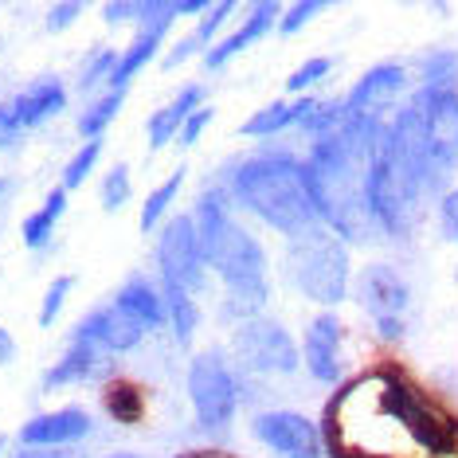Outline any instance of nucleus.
Masks as SVG:
<instances>
[{"mask_svg":"<svg viewBox=\"0 0 458 458\" xmlns=\"http://www.w3.org/2000/svg\"><path fill=\"white\" fill-rule=\"evenodd\" d=\"M13 458H75L71 451H32V446H24L20 454H13Z\"/></svg>","mask_w":458,"mask_h":458,"instance_id":"obj_40","label":"nucleus"},{"mask_svg":"<svg viewBox=\"0 0 458 458\" xmlns=\"http://www.w3.org/2000/svg\"><path fill=\"white\" fill-rule=\"evenodd\" d=\"M377 380V408L403 427V435L415 439L431 458H454L458 454V420L443 415L427 395L403 380L392 364H380L372 372Z\"/></svg>","mask_w":458,"mask_h":458,"instance_id":"obj_4","label":"nucleus"},{"mask_svg":"<svg viewBox=\"0 0 458 458\" xmlns=\"http://www.w3.org/2000/svg\"><path fill=\"white\" fill-rule=\"evenodd\" d=\"M130 200V169L126 165H114L106 173V181H102V208L114 212V208H122Z\"/></svg>","mask_w":458,"mask_h":458,"instance_id":"obj_29","label":"nucleus"},{"mask_svg":"<svg viewBox=\"0 0 458 458\" xmlns=\"http://www.w3.org/2000/svg\"><path fill=\"white\" fill-rule=\"evenodd\" d=\"M208 122H212V110L200 106V110H192L189 114V122L181 126V145H196V138L208 130Z\"/></svg>","mask_w":458,"mask_h":458,"instance_id":"obj_37","label":"nucleus"},{"mask_svg":"<svg viewBox=\"0 0 458 458\" xmlns=\"http://www.w3.org/2000/svg\"><path fill=\"white\" fill-rule=\"evenodd\" d=\"M71 286H75V278H71V275H59L55 283L47 286L44 306H39V326H51V321L59 318V310H64V301H67V294H71Z\"/></svg>","mask_w":458,"mask_h":458,"instance_id":"obj_31","label":"nucleus"},{"mask_svg":"<svg viewBox=\"0 0 458 458\" xmlns=\"http://www.w3.org/2000/svg\"><path fill=\"white\" fill-rule=\"evenodd\" d=\"M439 227H443V235L451 239V243H458V184L454 189H446L443 200H439Z\"/></svg>","mask_w":458,"mask_h":458,"instance_id":"obj_35","label":"nucleus"},{"mask_svg":"<svg viewBox=\"0 0 458 458\" xmlns=\"http://www.w3.org/2000/svg\"><path fill=\"white\" fill-rule=\"evenodd\" d=\"M8 357H13V337H8V333L0 329V364H4Z\"/></svg>","mask_w":458,"mask_h":458,"instance_id":"obj_41","label":"nucleus"},{"mask_svg":"<svg viewBox=\"0 0 458 458\" xmlns=\"http://www.w3.org/2000/svg\"><path fill=\"white\" fill-rule=\"evenodd\" d=\"M87 435H90V415L82 408L44 411L20 427V443L32 446V451H64L71 443H82Z\"/></svg>","mask_w":458,"mask_h":458,"instance_id":"obj_13","label":"nucleus"},{"mask_svg":"<svg viewBox=\"0 0 458 458\" xmlns=\"http://www.w3.org/2000/svg\"><path fill=\"white\" fill-rule=\"evenodd\" d=\"M114 306H118L122 314H130L141 329H161L165 321H169V318H165V298H161V290L153 286V283H145V278H130V283L118 290Z\"/></svg>","mask_w":458,"mask_h":458,"instance_id":"obj_18","label":"nucleus"},{"mask_svg":"<svg viewBox=\"0 0 458 458\" xmlns=\"http://www.w3.org/2000/svg\"><path fill=\"white\" fill-rule=\"evenodd\" d=\"M114 67H118V51H110V47L95 51V59H90L87 71H82V87H95V82H102V79H106V87H110Z\"/></svg>","mask_w":458,"mask_h":458,"instance_id":"obj_34","label":"nucleus"},{"mask_svg":"<svg viewBox=\"0 0 458 458\" xmlns=\"http://www.w3.org/2000/svg\"><path fill=\"white\" fill-rule=\"evenodd\" d=\"M333 71V59H306V64H301L294 75L286 79V90L290 95H301V90H310L314 87V82H321Z\"/></svg>","mask_w":458,"mask_h":458,"instance_id":"obj_30","label":"nucleus"},{"mask_svg":"<svg viewBox=\"0 0 458 458\" xmlns=\"http://www.w3.org/2000/svg\"><path fill=\"white\" fill-rule=\"evenodd\" d=\"M161 298H165V318H169L176 341H192L196 326H200V306L192 301V294H184V290H176V286H165Z\"/></svg>","mask_w":458,"mask_h":458,"instance_id":"obj_25","label":"nucleus"},{"mask_svg":"<svg viewBox=\"0 0 458 458\" xmlns=\"http://www.w3.org/2000/svg\"><path fill=\"white\" fill-rule=\"evenodd\" d=\"M98 369H106V352L71 341V349L59 357V364L44 377V384H47V388H64V384H79V380L98 377Z\"/></svg>","mask_w":458,"mask_h":458,"instance_id":"obj_20","label":"nucleus"},{"mask_svg":"<svg viewBox=\"0 0 458 458\" xmlns=\"http://www.w3.org/2000/svg\"><path fill=\"white\" fill-rule=\"evenodd\" d=\"M232 200H239L247 212L290 239L321 227L314 196L306 184V169L290 149H267L259 157H247L235 165L232 181H227Z\"/></svg>","mask_w":458,"mask_h":458,"instance_id":"obj_3","label":"nucleus"},{"mask_svg":"<svg viewBox=\"0 0 458 458\" xmlns=\"http://www.w3.org/2000/svg\"><path fill=\"white\" fill-rule=\"evenodd\" d=\"M251 431L283 458H321V431L298 411H263L255 415Z\"/></svg>","mask_w":458,"mask_h":458,"instance_id":"obj_11","label":"nucleus"},{"mask_svg":"<svg viewBox=\"0 0 458 458\" xmlns=\"http://www.w3.org/2000/svg\"><path fill=\"white\" fill-rule=\"evenodd\" d=\"M189 400L196 411V423L204 431H227L239 408V384L232 377V364L224 360V352L208 349L200 357H192L189 369Z\"/></svg>","mask_w":458,"mask_h":458,"instance_id":"obj_6","label":"nucleus"},{"mask_svg":"<svg viewBox=\"0 0 458 458\" xmlns=\"http://www.w3.org/2000/svg\"><path fill=\"white\" fill-rule=\"evenodd\" d=\"M357 298H360V306L369 310V318L377 321L384 341H400L403 337V314H408L411 290H408V283H403L400 270H392L384 263L364 267L360 283H357Z\"/></svg>","mask_w":458,"mask_h":458,"instance_id":"obj_9","label":"nucleus"},{"mask_svg":"<svg viewBox=\"0 0 458 458\" xmlns=\"http://www.w3.org/2000/svg\"><path fill=\"white\" fill-rule=\"evenodd\" d=\"M196 235H200L204 263L224 278L227 286V314L239 321L263 318L267 306V255L251 232L232 220V208L224 189H204L192 212Z\"/></svg>","mask_w":458,"mask_h":458,"instance_id":"obj_2","label":"nucleus"},{"mask_svg":"<svg viewBox=\"0 0 458 458\" xmlns=\"http://www.w3.org/2000/svg\"><path fill=\"white\" fill-rule=\"evenodd\" d=\"M301 360H306L310 377L321 384H337L341 380V321L333 314H318L306 329V341H301Z\"/></svg>","mask_w":458,"mask_h":458,"instance_id":"obj_14","label":"nucleus"},{"mask_svg":"<svg viewBox=\"0 0 458 458\" xmlns=\"http://www.w3.org/2000/svg\"><path fill=\"white\" fill-rule=\"evenodd\" d=\"M227 16H232V4L224 0V4H216L212 13H208V16L200 20V28L192 32V44L200 47V51H208V44H212L216 36H220V28H224V20H227Z\"/></svg>","mask_w":458,"mask_h":458,"instance_id":"obj_33","label":"nucleus"},{"mask_svg":"<svg viewBox=\"0 0 458 458\" xmlns=\"http://www.w3.org/2000/svg\"><path fill=\"white\" fill-rule=\"evenodd\" d=\"M278 16H283V8H278L275 0H263V4H255L251 13H247V20L235 28L232 36L204 51V67H208V71L227 67V64H232V59L239 55V51H247L251 44H259V39H263L270 28H278Z\"/></svg>","mask_w":458,"mask_h":458,"instance_id":"obj_16","label":"nucleus"},{"mask_svg":"<svg viewBox=\"0 0 458 458\" xmlns=\"http://www.w3.org/2000/svg\"><path fill=\"white\" fill-rule=\"evenodd\" d=\"M384 130L388 126L372 114H352L333 133L318 138L310 157L301 161L318 220L337 239H369L377 227L369 196Z\"/></svg>","mask_w":458,"mask_h":458,"instance_id":"obj_1","label":"nucleus"},{"mask_svg":"<svg viewBox=\"0 0 458 458\" xmlns=\"http://www.w3.org/2000/svg\"><path fill=\"white\" fill-rule=\"evenodd\" d=\"M102 408L118 423H138L145 415V395L133 380H110L106 392H102Z\"/></svg>","mask_w":458,"mask_h":458,"instance_id":"obj_23","label":"nucleus"},{"mask_svg":"<svg viewBox=\"0 0 458 458\" xmlns=\"http://www.w3.org/2000/svg\"><path fill=\"white\" fill-rule=\"evenodd\" d=\"M403 82H408V75H403V67H395V64H380V67H372V71H364V75L357 79V87L349 90V98H341L345 102V114L352 118V114H377L384 106H392L395 95L403 90Z\"/></svg>","mask_w":458,"mask_h":458,"instance_id":"obj_17","label":"nucleus"},{"mask_svg":"<svg viewBox=\"0 0 458 458\" xmlns=\"http://www.w3.org/2000/svg\"><path fill=\"white\" fill-rule=\"evenodd\" d=\"M184 458H235V454H224V451H196V454H184Z\"/></svg>","mask_w":458,"mask_h":458,"instance_id":"obj_42","label":"nucleus"},{"mask_svg":"<svg viewBox=\"0 0 458 458\" xmlns=\"http://www.w3.org/2000/svg\"><path fill=\"white\" fill-rule=\"evenodd\" d=\"M157 267H161L165 286H176V290H184V294H196V290H204L208 263H204L200 235H196V224H192L189 212L173 216V220L161 227Z\"/></svg>","mask_w":458,"mask_h":458,"instance_id":"obj_8","label":"nucleus"},{"mask_svg":"<svg viewBox=\"0 0 458 458\" xmlns=\"http://www.w3.org/2000/svg\"><path fill=\"white\" fill-rule=\"evenodd\" d=\"M181 184H184V169H176L169 181L157 184L149 196H145V208H141V232H153L161 220H165V212H169V204L176 200V192H181Z\"/></svg>","mask_w":458,"mask_h":458,"instance_id":"obj_26","label":"nucleus"},{"mask_svg":"<svg viewBox=\"0 0 458 458\" xmlns=\"http://www.w3.org/2000/svg\"><path fill=\"white\" fill-rule=\"evenodd\" d=\"M0 454H4V439H0Z\"/></svg>","mask_w":458,"mask_h":458,"instance_id":"obj_45","label":"nucleus"},{"mask_svg":"<svg viewBox=\"0 0 458 458\" xmlns=\"http://www.w3.org/2000/svg\"><path fill=\"white\" fill-rule=\"evenodd\" d=\"M310 110V98L301 102H270L259 114L243 122V138H270V133H283L286 126H298L301 114Z\"/></svg>","mask_w":458,"mask_h":458,"instance_id":"obj_21","label":"nucleus"},{"mask_svg":"<svg viewBox=\"0 0 458 458\" xmlns=\"http://www.w3.org/2000/svg\"><path fill=\"white\" fill-rule=\"evenodd\" d=\"M321 0H301V4H290L283 16H278V32L283 36H294V32H301V28L310 24V16H318L321 13Z\"/></svg>","mask_w":458,"mask_h":458,"instance_id":"obj_32","label":"nucleus"},{"mask_svg":"<svg viewBox=\"0 0 458 458\" xmlns=\"http://www.w3.org/2000/svg\"><path fill=\"white\" fill-rule=\"evenodd\" d=\"M79 16H82V4H79V0H64V4H55V8L47 13V28H51V32H64V28H71Z\"/></svg>","mask_w":458,"mask_h":458,"instance_id":"obj_36","label":"nucleus"},{"mask_svg":"<svg viewBox=\"0 0 458 458\" xmlns=\"http://www.w3.org/2000/svg\"><path fill=\"white\" fill-rule=\"evenodd\" d=\"M98 157H102V138H98V141H87V145H82V149L75 153V157L67 161V169H64V192H67V189H79V184L90 176V169H95V165H98Z\"/></svg>","mask_w":458,"mask_h":458,"instance_id":"obj_28","label":"nucleus"},{"mask_svg":"<svg viewBox=\"0 0 458 458\" xmlns=\"http://www.w3.org/2000/svg\"><path fill=\"white\" fill-rule=\"evenodd\" d=\"M122 98H126L122 90H110V95H102L95 106L82 114V118H79V133H82V138L98 141V138H102V130H106L110 122H114V114L122 110Z\"/></svg>","mask_w":458,"mask_h":458,"instance_id":"obj_27","label":"nucleus"},{"mask_svg":"<svg viewBox=\"0 0 458 458\" xmlns=\"http://www.w3.org/2000/svg\"><path fill=\"white\" fill-rule=\"evenodd\" d=\"M102 16H106V24H138V0H118V4H106L102 8Z\"/></svg>","mask_w":458,"mask_h":458,"instance_id":"obj_38","label":"nucleus"},{"mask_svg":"<svg viewBox=\"0 0 458 458\" xmlns=\"http://www.w3.org/2000/svg\"><path fill=\"white\" fill-rule=\"evenodd\" d=\"M145 337V329L133 321L130 314H122L118 306H106V310H95V314H87L71 333V341H79V345H90L98 352H130L138 349Z\"/></svg>","mask_w":458,"mask_h":458,"instance_id":"obj_12","label":"nucleus"},{"mask_svg":"<svg viewBox=\"0 0 458 458\" xmlns=\"http://www.w3.org/2000/svg\"><path fill=\"white\" fill-rule=\"evenodd\" d=\"M4 192H8V181H0V200H4Z\"/></svg>","mask_w":458,"mask_h":458,"instance_id":"obj_43","label":"nucleus"},{"mask_svg":"<svg viewBox=\"0 0 458 458\" xmlns=\"http://www.w3.org/2000/svg\"><path fill=\"white\" fill-rule=\"evenodd\" d=\"M157 47H161V32H138V39L118 55V67H114V75H110V90H122V95H126L130 79L157 55Z\"/></svg>","mask_w":458,"mask_h":458,"instance_id":"obj_22","label":"nucleus"},{"mask_svg":"<svg viewBox=\"0 0 458 458\" xmlns=\"http://www.w3.org/2000/svg\"><path fill=\"white\" fill-rule=\"evenodd\" d=\"M286 270L294 286L318 306H341L349 294V247L329 227H314V232L290 239Z\"/></svg>","mask_w":458,"mask_h":458,"instance_id":"obj_5","label":"nucleus"},{"mask_svg":"<svg viewBox=\"0 0 458 458\" xmlns=\"http://www.w3.org/2000/svg\"><path fill=\"white\" fill-rule=\"evenodd\" d=\"M106 458H141V454H106Z\"/></svg>","mask_w":458,"mask_h":458,"instance_id":"obj_44","label":"nucleus"},{"mask_svg":"<svg viewBox=\"0 0 458 458\" xmlns=\"http://www.w3.org/2000/svg\"><path fill=\"white\" fill-rule=\"evenodd\" d=\"M64 212H67V192L64 189H51L44 208L24 220V243L28 247H44L51 239V232H55V224L64 220Z\"/></svg>","mask_w":458,"mask_h":458,"instance_id":"obj_24","label":"nucleus"},{"mask_svg":"<svg viewBox=\"0 0 458 458\" xmlns=\"http://www.w3.org/2000/svg\"><path fill=\"white\" fill-rule=\"evenodd\" d=\"M200 95L204 90L196 87V82H189L169 106H161L157 114H153L149 118V149H165L173 138H181V126L189 122V114L200 110Z\"/></svg>","mask_w":458,"mask_h":458,"instance_id":"obj_19","label":"nucleus"},{"mask_svg":"<svg viewBox=\"0 0 458 458\" xmlns=\"http://www.w3.org/2000/svg\"><path fill=\"white\" fill-rule=\"evenodd\" d=\"M235 357L251 372H298V345L294 337L270 318L243 321L235 329Z\"/></svg>","mask_w":458,"mask_h":458,"instance_id":"obj_10","label":"nucleus"},{"mask_svg":"<svg viewBox=\"0 0 458 458\" xmlns=\"http://www.w3.org/2000/svg\"><path fill=\"white\" fill-rule=\"evenodd\" d=\"M408 106L415 110V118H420L427 153H431V169L443 184L458 165V90L454 87H420Z\"/></svg>","mask_w":458,"mask_h":458,"instance_id":"obj_7","label":"nucleus"},{"mask_svg":"<svg viewBox=\"0 0 458 458\" xmlns=\"http://www.w3.org/2000/svg\"><path fill=\"white\" fill-rule=\"evenodd\" d=\"M24 138L20 126L13 122V114H8V102H0V149H13V145Z\"/></svg>","mask_w":458,"mask_h":458,"instance_id":"obj_39","label":"nucleus"},{"mask_svg":"<svg viewBox=\"0 0 458 458\" xmlns=\"http://www.w3.org/2000/svg\"><path fill=\"white\" fill-rule=\"evenodd\" d=\"M4 102H8V114H13L20 133H28V130L44 126L47 118H55V114L67 106V87L55 75H47V79H36L28 90H20V95L4 98Z\"/></svg>","mask_w":458,"mask_h":458,"instance_id":"obj_15","label":"nucleus"}]
</instances>
